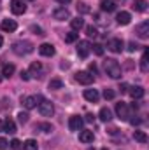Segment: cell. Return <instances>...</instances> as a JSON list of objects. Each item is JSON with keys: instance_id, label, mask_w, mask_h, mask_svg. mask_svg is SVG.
Here are the masks:
<instances>
[{"instance_id": "obj_4", "label": "cell", "mask_w": 149, "mask_h": 150, "mask_svg": "<svg viewBox=\"0 0 149 150\" xmlns=\"http://www.w3.org/2000/svg\"><path fill=\"white\" fill-rule=\"evenodd\" d=\"M90 52H91V44L88 42V40H81L79 44H77V54H79V58H88L90 56Z\"/></svg>"}, {"instance_id": "obj_26", "label": "cell", "mask_w": 149, "mask_h": 150, "mask_svg": "<svg viewBox=\"0 0 149 150\" xmlns=\"http://www.w3.org/2000/svg\"><path fill=\"white\" fill-rule=\"evenodd\" d=\"M140 70L146 74L149 70V65H148V49L144 51V54H142V58H140Z\"/></svg>"}, {"instance_id": "obj_30", "label": "cell", "mask_w": 149, "mask_h": 150, "mask_svg": "<svg viewBox=\"0 0 149 150\" xmlns=\"http://www.w3.org/2000/svg\"><path fill=\"white\" fill-rule=\"evenodd\" d=\"M79 38V33H75V32H69V33H65V42L67 44H72Z\"/></svg>"}, {"instance_id": "obj_12", "label": "cell", "mask_w": 149, "mask_h": 150, "mask_svg": "<svg viewBox=\"0 0 149 150\" xmlns=\"http://www.w3.org/2000/svg\"><path fill=\"white\" fill-rule=\"evenodd\" d=\"M107 49L112 52H121L123 51V40L121 38H111L107 42Z\"/></svg>"}, {"instance_id": "obj_9", "label": "cell", "mask_w": 149, "mask_h": 150, "mask_svg": "<svg viewBox=\"0 0 149 150\" xmlns=\"http://www.w3.org/2000/svg\"><path fill=\"white\" fill-rule=\"evenodd\" d=\"M93 75L90 74V72H77L75 74V80L79 82V84H84V86H90L91 82H93Z\"/></svg>"}, {"instance_id": "obj_14", "label": "cell", "mask_w": 149, "mask_h": 150, "mask_svg": "<svg viewBox=\"0 0 149 150\" xmlns=\"http://www.w3.org/2000/svg\"><path fill=\"white\" fill-rule=\"evenodd\" d=\"M128 93H130V96L133 98V100H140L142 96H144V87L142 86H132L130 89H128Z\"/></svg>"}, {"instance_id": "obj_38", "label": "cell", "mask_w": 149, "mask_h": 150, "mask_svg": "<svg viewBox=\"0 0 149 150\" xmlns=\"http://www.w3.org/2000/svg\"><path fill=\"white\" fill-rule=\"evenodd\" d=\"M30 30H32V32H34L35 35H44V30H42L40 26H35V25H34V26H32Z\"/></svg>"}, {"instance_id": "obj_11", "label": "cell", "mask_w": 149, "mask_h": 150, "mask_svg": "<svg viewBox=\"0 0 149 150\" xmlns=\"http://www.w3.org/2000/svg\"><path fill=\"white\" fill-rule=\"evenodd\" d=\"M39 52L42 54V56H46V58H51V56H54V45L53 44H40L39 45Z\"/></svg>"}, {"instance_id": "obj_2", "label": "cell", "mask_w": 149, "mask_h": 150, "mask_svg": "<svg viewBox=\"0 0 149 150\" xmlns=\"http://www.w3.org/2000/svg\"><path fill=\"white\" fill-rule=\"evenodd\" d=\"M12 51L18 56H25V54H30L34 51V44L28 42V40H19V42H14L12 44Z\"/></svg>"}, {"instance_id": "obj_23", "label": "cell", "mask_w": 149, "mask_h": 150, "mask_svg": "<svg viewBox=\"0 0 149 150\" xmlns=\"http://www.w3.org/2000/svg\"><path fill=\"white\" fill-rule=\"evenodd\" d=\"M70 26H72V30H81V28H84V19H81V18H75V19H70Z\"/></svg>"}, {"instance_id": "obj_41", "label": "cell", "mask_w": 149, "mask_h": 150, "mask_svg": "<svg viewBox=\"0 0 149 150\" xmlns=\"http://www.w3.org/2000/svg\"><path fill=\"white\" fill-rule=\"evenodd\" d=\"M21 79H23V80H30L32 77H30V74H28V72H25V70H23V72H21Z\"/></svg>"}, {"instance_id": "obj_1", "label": "cell", "mask_w": 149, "mask_h": 150, "mask_svg": "<svg viewBox=\"0 0 149 150\" xmlns=\"http://www.w3.org/2000/svg\"><path fill=\"white\" fill-rule=\"evenodd\" d=\"M104 68H105V74L111 79H119L121 77V67H119V63L116 59H105L104 61Z\"/></svg>"}, {"instance_id": "obj_16", "label": "cell", "mask_w": 149, "mask_h": 150, "mask_svg": "<svg viewBox=\"0 0 149 150\" xmlns=\"http://www.w3.org/2000/svg\"><path fill=\"white\" fill-rule=\"evenodd\" d=\"M84 98H86L88 101H91V103H97V101L100 100V94H98L97 89H86V91H84Z\"/></svg>"}, {"instance_id": "obj_24", "label": "cell", "mask_w": 149, "mask_h": 150, "mask_svg": "<svg viewBox=\"0 0 149 150\" xmlns=\"http://www.w3.org/2000/svg\"><path fill=\"white\" fill-rule=\"evenodd\" d=\"M23 150H39V145H37V142L35 140H27L25 143H23Z\"/></svg>"}, {"instance_id": "obj_8", "label": "cell", "mask_w": 149, "mask_h": 150, "mask_svg": "<svg viewBox=\"0 0 149 150\" xmlns=\"http://www.w3.org/2000/svg\"><path fill=\"white\" fill-rule=\"evenodd\" d=\"M135 33L139 38H149V23L148 21H142L135 26Z\"/></svg>"}, {"instance_id": "obj_45", "label": "cell", "mask_w": 149, "mask_h": 150, "mask_svg": "<svg viewBox=\"0 0 149 150\" xmlns=\"http://www.w3.org/2000/svg\"><path fill=\"white\" fill-rule=\"evenodd\" d=\"M130 122L135 126V124H140V119H130Z\"/></svg>"}, {"instance_id": "obj_10", "label": "cell", "mask_w": 149, "mask_h": 150, "mask_svg": "<svg viewBox=\"0 0 149 150\" xmlns=\"http://www.w3.org/2000/svg\"><path fill=\"white\" fill-rule=\"evenodd\" d=\"M11 11H12V14H25V11H27V5L23 4V0H11Z\"/></svg>"}, {"instance_id": "obj_20", "label": "cell", "mask_w": 149, "mask_h": 150, "mask_svg": "<svg viewBox=\"0 0 149 150\" xmlns=\"http://www.w3.org/2000/svg\"><path fill=\"white\" fill-rule=\"evenodd\" d=\"M28 74H30V77L34 75V77H37V75L42 74V65L39 63V61H34L32 65H30V70H28Z\"/></svg>"}, {"instance_id": "obj_51", "label": "cell", "mask_w": 149, "mask_h": 150, "mask_svg": "<svg viewBox=\"0 0 149 150\" xmlns=\"http://www.w3.org/2000/svg\"><path fill=\"white\" fill-rule=\"evenodd\" d=\"M28 2H34V0H28Z\"/></svg>"}, {"instance_id": "obj_43", "label": "cell", "mask_w": 149, "mask_h": 150, "mask_svg": "<svg viewBox=\"0 0 149 150\" xmlns=\"http://www.w3.org/2000/svg\"><path fill=\"white\" fill-rule=\"evenodd\" d=\"M90 72H93V74H97V72H98V68H97V65H95V63H91V65H90Z\"/></svg>"}, {"instance_id": "obj_18", "label": "cell", "mask_w": 149, "mask_h": 150, "mask_svg": "<svg viewBox=\"0 0 149 150\" xmlns=\"http://www.w3.org/2000/svg\"><path fill=\"white\" fill-rule=\"evenodd\" d=\"M116 21L119 23V25H128L130 21H132V16H130V12H119L117 16H116Z\"/></svg>"}, {"instance_id": "obj_39", "label": "cell", "mask_w": 149, "mask_h": 150, "mask_svg": "<svg viewBox=\"0 0 149 150\" xmlns=\"http://www.w3.org/2000/svg\"><path fill=\"white\" fill-rule=\"evenodd\" d=\"M7 145H9L7 140H5V138H0V150H5L7 149Z\"/></svg>"}, {"instance_id": "obj_42", "label": "cell", "mask_w": 149, "mask_h": 150, "mask_svg": "<svg viewBox=\"0 0 149 150\" xmlns=\"http://www.w3.org/2000/svg\"><path fill=\"white\" fill-rule=\"evenodd\" d=\"M119 91H121V94L123 93H128V84H121L119 86Z\"/></svg>"}, {"instance_id": "obj_29", "label": "cell", "mask_w": 149, "mask_h": 150, "mask_svg": "<svg viewBox=\"0 0 149 150\" xmlns=\"http://www.w3.org/2000/svg\"><path fill=\"white\" fill-rule=\"evenodd\" d=\"M63 87V82L60 80V79H51V82H49V89H62Z\"/></svg>"}, {"instance_id": "obj_31", "label": "cell", "mask_w": 149, "mask_h": 150, "mask_svg": "<svg viewBox=\"0 0 149 150\" xmlns=\"http://www.w3.org/2000/svg\"><path fill=\"white\" fill-rule=\"evenodd\" d=\"M77 12H81V14H88V12H90V7H88V4H84V2H79V4H77Z\"/></svg>"}, {"instance_id": "obj_48", "label": "cell", "mask_w": 149, "mask_h": 150, "mask_svg": "<svg viewBox=\"0 0 149 150\" xmlns=\"http://www.w3.org/2000/svg\"><path fill=\"white\" fill-rule=\"evenodd\" d=\"M0 131H4V122L0 120Z\"/></svg>"}, {"instance_id": "obj_5", "label": "cell", "mask_w": 149, "mask_h": 150, "mask_svg": "<svg viewBox=\"0 0 149 150\" xmlns=\"http://www.w3.org/2000/svg\"><path fill=\"white\" fill-rule=\"evenodd\" d=\"M116 115L121 119V120H128V117H130V108H128V105L126 103H116Z\"/></svg>"}, {"instance_id": "obj_40", "label": "cell", "mask_w": 149, "mask_h": 150, "mask_svg": "<svg viewBox=\"0 0 149 150\" xmlns=\"http://www.w3.org/2000/svg\"><path fill=\"white\" fill-rule=\"evenodd\" d=\"M137 47H139V45H137L135 42H130V44H128V51H132V52H133V51H137Z\"/></svg>"}, {"instance_id": "obj_15", "label": "cell", "mask_w": 149, "mask_h": 150, "mask_svg": "<svg viewBox=\"0 0 149 150\" xmlns=\"http://www.w3.org/2000/svg\"><path fill=\"white\" fill-rule=\"evenodd\" d=\"M0 28H2L4 32H9V33H11V32H14V30L18 28V23H16L14 19H4L2 25H0Z\"/></svg>"}, {"instance_id": "obj_6", "label": "cell", "mask_w": 149, "mask_h": 150, "mask_svg": "<svg viewBox=\"0 0 149 150\" xmlns=\"http://www.w3.org/2000/svg\"><path fill=\"white\" fill-rule=\"evenodd\" d=\"M42 98L40 96H23L21 98V105L27 108V110H32L37 107V101H40Z\"/></svg>"}, {"instance_id": "obj_13", "label": "cell", "mask_w": 149, "mask_h": 150, "mask_svg": "<svg viewBox=\"0 0 149 150\" xmlns=\"http://www.w3.org/2000/svg\"><path fill=\"white\" fill-rule=\"evenodd\" d=\"M81 127H82V119L79 115H72L69 119V129L70 131H81Z\"/></svg>"}, {"instance_id": "obj_17", "label": "cell", "mask_w": 149, "mask_h": 150, "mask_svg": "<svg viewBox=\"0 0 149 150\" xmlns=\"http://www.w3.org/2000/svg\"><path fill=\"white\" fill-rule=\"evenodd\" d=\"M93 131H90V129H84V131H81L79 133V142H82V143H91L93 142Z\"/></svg>"}, {"instance_id": "obj_46", "label": "cell", "mask_w": 149, "mask_h": 150, "mask_svg": "<svg viewBox=\"0 0 149 150\" xmlns=\"http://www.w3.org/2000/svg\"><path fill=\"white\" fill-rule=\"evenodd\" d=\"M56 2H58V4H62V5H67L70 0H56Z\"/></svg>"}, {"instance_id": "obj_3", "label": "cell", "mask_w": 149, "mask_h": 150, "mask_svg": "<svg viewBox=\"0 0 149 150\" xmlns=\"http://www.w3.org/2000/svg\"><path fill=\"white\" fill-rule=\"evenodd\" d=\"M39 113H40L42 117H51V115L54 113L53 103L47 101V100H40V103H39Z\"/></svg>"}, {"instance_id": "obj_19", "label": "cell", "mask_w": 149, "mask_h": 150, "mask_svg": "<svg viewBox=\"0 0 149 150\" xmlns=\"http://www.w3.org/2000/svg\"><path fill=\"white\" fill-rule=\"evenodd\" d=\"M4 131L9 133V134H14L16 133V124H14L12 119H5L4 120Z\"/></svg>"}, {"instance_id": "obj_49", "label": "cell", "mask_w": 149, "mask_h": 150, "mask_svg": "<svg viewBox=\"0 0 149 150\" xmlns=\"http://www.w3.org/2000/svg\"><path fill=\"white\" fill-rule=\"evenodd\" d=\"M2 44H4V38H2V35H0V47H2Z\"/></svg>"}, {"instance_id": "obj_33", "label": "cell", "mask_w": 149, "mask_h": 150, "mask_svg": "<svg viewBox=\"0 0 149 150\" xmlns=\"http://www.w3.org/2000/svg\"><path fill=\"white\" fill-rule=\"evenodd\" d=\"M91 51H93L97 56H102V54H104V45H100V44H95V45H91Z\"/></svg>"}, {"instance_id": "obj_32", "label": "cell", "mask_w": 149, "mask_h": 150, "mask_svg": "<svg viewBox=\"0 0 149 150\" xmlns=\"http://www.w3.org/2000/svg\"><path fill=\"white\" fill-rule=\"evenodd\" d=\"M14 70H16V68H14V65H5L2 75H4V77H11V75L14 74Z\"/></svg>"}, {"instance_id": "obj_47", "label": "cell", "mask_w": 149, "mask_h": 150, "mask_svg": "<svg viewBox=\"0 0 149 150\" xmlns=\"http://www.w3.org/2000/svg\"><path fill=\"white\" fill-rule=\"evenodd\" d=\"M86 120H88V122H91V120H93V115H91V113H88V115H86Z\"/></svg>"}, {"instance_id": "obj_36", "label": "cell", "mask_w": 149, "mask_h": 150, "mask_svg": "<svg viewBox=\"0 0 149 150\" xmlns=\"http://www.w3.org/2000/svg\"><path fill=\"white\" fill-rule=\"evenodd\" d=\"M104 98L105 100H114L116 98V93L112 89H104Z\"/></svg>"}, {"instance_id": "obj_27", "label": "cell", "mask_w": 149, "mask_h": 150, "mask_svg": "<svg viewBox=\"0 0 149 150\" xmlns=\"http://www.w3.org/2000/svg\"><path fill=\"white\" fill-rule=\"evenodd\" d=\"M116 9V4L112 0H104L102 2V11H107V12H112Z\"/></svg>"}, {"instance_id": "obj_22", "label": "cell", "mask_w": 149, "mask_h": 150, "mask_svg": "<svg viewBox=\"0 0 149 150\" xmlns=\"http://www.w3.org/2000/svg\"><path fill=\"white\" fill-rule=\"evenodd\" d=\"M98 117H100V120H104V122H109L112 119V112L109 110V108H100V112H98Z\"/></svg>"}, {"instance_id": "obj_37", "label": "cell", "mask_w": 149, "mask_h": 150, "mask_svg": "<svg viewBox=\"0 0 149 150\" xmlns=\"http://www.w3.org/2000/svg\"><path fill=\"white\" fill-rule=\"evenodd\" d=\"M11 149L12 150H21L23 149V143H21L19 140H12V142H11Z\"/></svg>"}, {"instance_id": "obj_25", "label": "cell", "mask_w": 149, "mask_h": 150, "mask_svg": "<svg viewBox=\"0 0 149 150\" xmlns=\"http://www.w3.org/2000/svg\"><path fill=\"white\" fill-rule=\"evenodd\" d=\"M133 138H135L139 143H146V142H148V134H146L144 131H139V129L133 133Z\"/></svg>"}, {"instance_id": "obj_44", "label": "cell", "mask_w": 149, "mask_h": 150, "mask_svg": "<svg viewBox=\"0 0 149 150\" xmlns=\"http://www.w3.org/2000/svg\"><path fill=\"white\" fill-rule=\"evenodd\" d=\"M107 133H109V134H116V133H117V127H109Z\"/></svg>"}, {"instance_id": "obj_7", "label": "cell", "mask_w": 149, "mask_h": 150, "mask_svg": "<svg viewBox=\"0 0 149 150\" xmlns=\"http://www.w3.org/2000/svg\"><path fill=\"white\" fill-rule=\"evenodd\" d=\"M53 18L58 19V21H65V19H70V12L67 7H56L53 11Z\"/></svg>"}, {"instance_id": "obj_21", "label": "cell", "mask_w": 149, "mask_h": 150, "mask_svg": "<svg viewBox=\"0 0 149 150\" xmlns=\"http://www.w3.org/2000/svg\"><path fill=\"white\" fill-rule=\"evenodd\" d=\"M132 7H133L137 12H146V11H148V2H146V0H135Z\"/></svg>"}, {"instance_id": "obj_28", "label": "cell", "mask_w": 149, "mask_h": 150, "mask_svg": "<svg viewBox=\"0 0 149 150\" xmlns=\"http://www.w3.org/2000/svg\"><path fill=\"white\" fill-rule=\"evenodd\" d=\"M35 129H40L42 133H51V131H53V126L47 124V122H42V124H37V126H35Z\"/></svg>"}, {"instance_id": "obj_50", "label": "cell", "mask_w": 149, "mask_h": 150, "mask_svg": "<svg viewBox=\"0 0 149 150\" xmlns=\"http://www.w3.org/2000/svg\"><path fill=\"white\" fill-rule=\"evenodd\" d=\"M2 79H4V75H2V74H0V82H2Z\"/></svg>"}, {"instance_id": "obj_34", "label": "cell", "mask_w": 149, "mask_h": 150, "mask_svg": "<svg viewBox=\"0 0 149 150\" xmlns=\"http://www.w3.org/2000/svg\"><path fill=\"white\" fill-rule=\"evenodd\" d=\"M86 35H88V37H97V35H98V30H97V28H95V26H86Z\"/></svg>"}, {"instance_id": "obj_35", "label": "cell", "mask_w": 149, "mask_h": 150, "mask_svg": "<svg viewBox=\"0 0 149 150\" xmlns=\"http://www.w3.org/2000/svg\"><path fill=\"white\" fill-rule=\"evenodd\" d=\"M28 117H30V115H28L27 112H19L18 113V120H19L21 124H27V122H28Z\"/></svg>"}]
</instances>
